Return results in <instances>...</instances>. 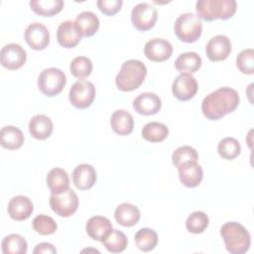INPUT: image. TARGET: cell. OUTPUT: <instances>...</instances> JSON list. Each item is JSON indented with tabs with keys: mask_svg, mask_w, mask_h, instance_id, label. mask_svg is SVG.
Wrapping results in <instances>:
<instances>
[{
	"mask_svg": "<svg viewBox=\"0 0 254 254\" xmlns=\"http://www.w3.org/2000/svg\"><path fill=\"white\" fill-rule=\"evenodd\" d=\"M239 101V94L235 89L228 86L219 87L202 99L201 111L208 120H218L233 112Z\"/></svg>",
	"mask_w": 254,
	"mask_h": 254,
	"instance_id": "6da1fadb",
	"label": "cell"
},
{
	"mask_svg": "<svg viewBox=\"0 0 254 254\" xmlns=\"http://www.w3.org/2000/svg\"><path fill=\"white\" fill-rule=\"evenodd\" d=\"M220 235L229 253L244 254L249 250L251 236L242 224L235 221L225 222L220 227Z\"/></svg>",
	"mask_w": 254,
	"mask_h": 254,
	"instance_id": "7a4b0ae2",
	"label": "cell"
},
{
	"mask_svg": "<svg viewBox=\"0 0 254 254\" xmlns=\"http://www.w3.org/2000/svg\"><path fill=\"white\" fill-rule=\"evenodd\" d=\"M147 75V67L139 60L125 61L115 77V83L121 91H132L137 89Z\"/></svg>",
	"mask_w": 254,
	"mask_h": 254,
	"instance_id": "3957f363",
	"label": "cell"
},
{
	"mask_svg": "<svg viewBox=\"0 0 254 254\" xmlns=\"http://www.w3.org/2000/svg\"><path fill=\"white\" fill-rule=\"evenodd\" d=\"M237 8L235 0H198L195 4L197 17L205 21L231 18Z\"/></svg>",
	"mask_w": 254,
	"mask_h": 254,
	"instance_id": "277c9868",
	"label": "cell"
},
{
	"mask_svg": "<svg viewBox=\"0 0 254 254\" xmlns=\"http://www.w3.org/2000/svg\"><path fill=\"white\" fill-rule=\"evenodd\" d=\"M174 31L178 39L184 43H194L202 33V23L196 14L187 12L175 21Z\"/></svg>",
	"mask_w": 254,
	"mask_h": 254,
	"instance_id": "5b68a950",
	"label": "cell"
},
{
	"mask_svg": "<svg viewBox=\"0 0 254 254\" xmlns=\"http://www.w3.org/2000/svg\"><path fill=\"white\" fill-rule=\"evenodd\" d=\"M66 83V76L57 67H48L41 71L38 77V87L47 96H56L62 92Z\"/></svg>",
	"mask_w": 254,
	"mask_h": 254,
	"instance_id": "8992f818",
	"label": "cell"
},
{
	"mask_svg": "<svg viewBox=\"0 0 254 254\" xmlns=\"http://www.w3.org/2000/svg\"><path fill=\"white\" fill-rule=\"evenodd\" d=\"M95 94V86L91 81L78 79L71 85L68 93V99L73 107L85 109L93 103Z\"/></svg>",
	"mask_w": 254,
	"mask_h": 254,
	"instance_id": "52a82bcc",
	"label": "cell"
},
{
	"mask_svg": "<svg viewBox=\"0 0 254 254\" xmlns=\"http://www.w3.org/2000/svg\"><path fill=\"white\" fill-rule=\"evenodd\" d=\"M49 202L53 211L62 217L72 215L78 207V197L71 189L59 194L52 193Z\"/></svg>",
	"mask_w": 254,
	"mask_h": 254,
	"instance_id": "ba28073f",
	"label": "cell"
},
{
	"mask_svg": "<svg viewBox=\"0 0 254 254\" xmlns=\"http://www.w3.org/2000/svg\"><path fill=\"white\" fill-rule=\"evenodd\" d=\"M158 19L156 8L147 2H141L135 5L131 11V22L139 31H148L152 29Z\"/></svg>",
	"mask_w": 254,
	"mask_h": 254,
	"instance_id": "9c48e42d",
	"label": "cell"
},
{
	"mask_svg": "<svg viewBox=\"0 0 254 254\" xmlns=\"http://www.w3.org/2000/svg\"><path fill=\"white\" fill-rule=\"evenodd\" d=\"M27 60V53L16 43H10L5 45L0 52L1 64L10 70H16L22 67Z\"/></svg>",
	"mask_w": 254,
	"mask_h": 254,
	"instance_id": "30bf717a",
	"label": "cell"
},
{
	"mask_svg": "<svg viewBox=\"0 0 254 254\" xmlns=\"http://www.w3.org/2000/svg\"><path fill=\"white\" fill-rule=\"evenodd\" d=\"M197 81L191 73L182 72L173 81L172 92L174 96L181 101L191 99L197 92Z\"/></svg>",
	"mask_w": 254,
	"mask_h": 254,
	"instance_id": "8fae6325",
	"label": "cell"
},
{
	"mask_svg": "<svg viewBox=\"0 0 254 254\" xmlns=\"http://www.w3.org/2000/svg\"><path fill=\"white\" fill-rule=\"evenodd\" d=\"M24 39L31 49L42 51L50 44V32L44 24L35 22L27 26L24 32Z\"/></svg>",
	"mask_w": 254,
	"mask_h": 254,
	"instance_id": "7c38bea8",
	"label": "cell"
},
{
	"mask_svg": "<svg viewBox=\"0 0 254 254\" xmlns=\"http://www.w3.org/2000/svg\"><path fill=\"white\" fill-rule=\"evenodd\" d=\"M231 42L225 35H216L209 39L205 46V54L209 61L220 62L228 58L231 53Z\"/></svg>",
	"mask_w": 254,
	"mask_h": 254,
	"instance_id": "4fadbf2b",
	"label": "cell"
},
{
	"mask_svg": "<svg viewBox=\"0 0 254 254\" xmlns=\"http://www.w3.org/2000/svg\"><path fill=\"white\" fill-rule=\"evenodd\" d=\"M173 54L172 44L162 38L149 40L144 47V55L152 62H165L171 58Z\"/></svg>",
	"mask_w": 254,
	"mask_h": 254,
	"instance_id": "5bb4252c",
	"label": "cell"
},
{
	"mask_svg": "<svg viewBox=\"0 0 254 254\" xmlns=\"http://www.w3.org/2000/svg\"><path fill=\"white\" fill-rule=\"evenodd\" d=\"M81 33L75 22L67 20L60 24L57 31V40L59 44L66 49L75 47L81 40Z\"/></svg>",
	"mask_w": 254,
	"mask_h": 254,
	"instance_id": "9a60e30c",
	"label": "cell"
},
{
	"mask_svg": "<svg viewBox=\"0 0 254 254\" xmlns=\"http://www.w3.org/2000/svg\"><path fill=\"white\" fill-rule=\"evenodd\" d=\"M34 210L32 200L26 195H16L10 199L7 206L9 216L17 221L28 219Z\"/></svg>",
	"mask_w": 254,
	"mask_h": 254,
	"instance_id": "2e32d148",
	"label": "cell"
},
{
	"mask_svg": "<svg viewBox=\"0 0 254 254\" xmlns=\"http://www.w3.org/2000/svg\"><path fill=\"white\" fill-rule=\"evenodd\" d=\"M162 100L154 92H142L133 100V108L142 115H154L160 111Z\"/></svg>",
	"mask_w": 254,
	"mask_h": 254,
	"instance_id": "e0dca14e",
	"label": "cell"
},
{
	"mask_svg": "<svg viewBox=\"0 0 254 254\" xmlns=\"http://www.w3.org/2000/svg\"><path fill=\"white\" fill-rule=\"evenodd\" d=\"M96 171L91 165L79 164L74 168L72 172L73 185L80 190L91 189L96 183Z\"/></svg>",
	"mask_w": 254,
	"mask_h": 254,
	"instance_id": "ac0fdd59",
	"label": "cell"
},
{
	"mask_svg": "<svg viewBox=\"0 0 254 254\" xmlns=\"http://www.w3.org/2000/svg\"><path fill=\"white\" fill-rule=\"evenodd\" d=\"M85 229L90 238L102 242L103 239L112 231V223L105 216L94 215L87 220Z\"/></svg>",
	"mask_w": 254,
	"mask_h": 254,
	"instance_id": "d6986e66",
	"label": "cell"
},
{
	"mask_svg": "<svg viewBox=\"0 0 254 254\" xmlns=\"http://www.w3.org/2000/svg\"><path fill=\"white\" fill-rule=\"evenodd\" d=\"M179 170V178L181 183L187 188H194L198 186L202 180L203 172L197 162H189L184 164Z\"/></svg>",
	"mask_w": 254,
	"mask_h": 254,
	"instance_id": "ffe728a7",
	"label": "cell"
},
{
	"mask_svg": "<svg viewBox=\"0 0 254 254\" xmlns=\"http://www.w3.org/2000/svg\"><path fill=\"white\" fill-rule=\"evenodd\" d=\"M29 132L38 140H46L52 135L53 121L50 117L44 114H38L33 116L29 121Z\"/></svg>",
	"mask_w": 254,
	"mask_h": 254,
	"instance_id": "44dd1931",
	"label": "cell"
},
{
	"mask_svg": "<svg viewBox=\"0 0 254 254\" xmlns=\"http://www.w3.org/2000/svg\"><path fill=\"white\" fill-rule=\"evenodd\" d=\"M110 125L116 134L126 136L133 131L134 119L128 111L124 109H117L111 115Z\"/></svg>",
	"mask_w": 254,
	"mask_h": 254,
	"instance_id": "7402d4cb",
	"label": "cell"
},
{
	"mask_svg": "<svg viewBox=\"0 0 254 254\" xmlns=\"http://www.w3.org/2000/svg\"><path fill=\"white\" fill-rule=\"evenodd\" d=\"M140 216L141 214L139 208L129 202H123L119 204L114 211L115 220L120 225L125 227L135 225L139 221Z\"/></svg>",
	"mask_w": 254,
	"mask_h": 254,
	"instance_id": "603a6c76",
	"label": "cell"
},
{
	"mask_svg": "<svg viewBox=\"0 0 254 254\" xmlns=\"http://www.w3.org/2000/svg\"><path fill=\"white\" fill-rule=\"evenodd\" d=\"M47 186L52 193L59 194L69 189V178L62 168H54L47 175Z\"/></svg>",
	"mask_w": 254,
	"mask_h": 254,
	"instance_id": "cb8c5ba5",
	"label": "cell"
},
{
	"mask_svg": "<svg viewBox=\"0 0 254 254\" xmlns=\"http://www.w3.org/2000/svg\"><path fill=\"white\" fill-rule=\"evenodd\" d=\"M24 143V134L16 126L8 125L0 130V144L8 150L19 149Z\"/></svg>",
	"mask_w": 254,
	"mask_h": 254,
	"instance_id": "d4e9b609",
	"label": "cell"
},
{
	"mask_svg": "<svg viewBox=\"0 0 254 254\" xmlns=\"http://www.w3.org/2000/svg\"><path fill=\"white\" fill-rule=\"evenodd\" d=\"M202 60L195 52H187L181 54L175 61V67L178 71L193 73L201 66Z\"/></svg>",
	"mask_w": 254,
	"mask_h": 254,
	"instance_id": "484cf974",
	"label": "cell"
},
{
	"mask_svg": "<svg viewBox=\"0 0 254 254\" xmlns=\"http://www.w3.org/2000/svg\"><path fill=\"white\" fill-rule=\"evenodd\" d=\"M74 22L83 37L93 36L97 32L100 24L97 15L91 11H83L79 13Z\"/></svg>",
	"mask_w": 254,
	"mask_h": 254,
	"instance_id": "4316f807",
	"label": "cell"
},
{
	"mask_svg": "<svg viewBox=\"0 0 254 254\" xmlns=\"http://www.w3.org/2000/svg\"><path fill=\"white\" fill-rule=\"evenodd\" d=\"M31 9L43 17H52L62 11L64 2L63 0H31Z\"/></svg>",
	"mask_w": 254,
	"mask_h": 254,
	"instance_id": "83f0119b",
	"label": "cell"
},
{
	"mask_svg": "<svg viewBox=\"0 0 254 254\" xmlns=\"http://www.w3.org/2000/svg\"><path fill=\"white\" fill-rule=\"evenodd\" d=\"M1 249L4 254H25L28 250V244L23 236L12 233L3 238Z\"/></svg>",
	"mask_w": 254,
	"mask_h": 254,
	"instance_id": "f1b7e54d",
	"label": "cell"
},
{
	"mask_svg": "<svg viewBox=\"0 0 254 254\" xmlns=\"http://www.w3.org/2000/svg\"><path fill=\"white\" fill-rule=\"evenodd\" d=\"M169 135L168 127L157 121H152L144 125L142 129V137L151 143H158L164 141Z\"/></svg>",
	"mask_w": 254,
	"mask_h": 254,
	"instance_id": "f546056e",
	"label": "cell"
},
{
	"mask_svg": "<svg viewBox=\"0 0 254 254\" xmlns=\"http://www.w3.org/2000/svg\"><path fill=\"white\" fill-rule=\"evenodd\" d=\"M135 243L143 252L153 250L158 243V234L152 228H141L135 234Z\"/></svg>",
	"mask_w": 254,
	"mask_h": 254,
	"instance_id": "4dcf8cb0",
	"label": "cell"
},
{
	"mask_svg": "<svg viewBox=\"0 0 254 254\" xmlns=\"http://www.w3.org/2000/svg\"><path fill=\"white\" fill-rule=\"evenodd\" d=\"M102 243L108 252L120 253L126 249L128 239L122 231L112 229V231L103 239Z\"/></svg>",
	"mask_w": 254,
	"mask_h": 254,
	"instance_id": "1f68e13d",
	"label": "cell"
},
{
	"mask_svg": "<svg viewBox=\"0 0 254 254\" xmlns=\"http://www.w3.org/2000/svg\"><path fill=\"white\" fill-rule=\"evenodd\" d=\"M217 152L222 159L230 161L240 155L241 146L237 139L233 137H225L219 141Z\"/></svg>",
	"mask_w": 254,
	"mask_h": 254,
	"instance_id": "d6a6232c",
	"label": "cell"
},
{
	"mask_svg": "<svg viewBox=\"0 0 254 254\" xmlns=\"http://www.w3.org/2000/svg\"><path fill=\"white\" fill-rule=\"evenodd\" d=\"M198 154L194 148L185 145L177 148L172 154V163L178 169L189 162H197Z\"/></svg>",
	"mask_w": 254,
	"mask_h": 254,
	"instance_id": "836d02e7",
	"label": "cell"
},
{
	"mask_svg": "<svg viewBox=\"0 0 254 254\" xmlns=\"http://www.w3.org/2000/svg\"><path fill=\"white\" fill-rule=\"evenodd\" d=\"M208 223H209L208 216L203 211L197 210V211H193L188 216L186 220V227L188 231L194 234H198L203 232L206 229V227L208 226Z\"/></svg>",
	"mask_w": 254,
	"mask_h": 254,
	"instance_id": "e575fe53",
	"label": "cell"
},
{
	"mask_svg": "<svg viewBox=\"0 0 254 254\" xmlns=\"http://www.w3.org/2000/svg\"><path fill=\"white\" fill-rule=\"evenodd\" d=\"M70 73L79 79L87 77L92 71V63L91 61L84 56H79L74 58L69 64Z\"/></svg>",
	"mask_w": 254,
	"mask_h": 254,
	"instance_id": "d590c367",
	"label": "cell"
},
{
	"mask_svg": "<svg viewBox=\"0 0 254 254\" xmlns=\"http://www.w3.org/2000/svg\"><path fill=\"white\" fill-rule=\"evenodd\" d=\"M34 230L41 235H51L56 232L58 225L53 217L46 214L37 215L32 222Z\"/></svg>",
	"mask_w": 254,
	"mask_h": 254,
	"instance_id": "8d00e7d4",
	"label": "cell"
},
{
	"mask_svg": "<svg viewBox=\"0 0 254 254\" xmlns=\"http://www.w3.org/2000/svg\"><path fill=\"white\" fill-rule=\"evenodd\" d=\"M237 68L245 74L254 73V51L252 49H246L241 51L236 57Z\"/></svg>",
	"mask_w": 254,
	"mask_h": 254,
	"instance_id": "74e56055",
	"label": "cell"
},
{
	"mask_svg": "<svg viewBox=\"0 0 254 254\" xmlns=\"http://www.w3.org/2000/svg\"><path fill=\"white\" fill-rule=\"evenodd\" d=\"M123 1L122 0H98L96 5L98 9L105 15L112 16L120 11L122 7Z\"/></svg>",
	"mask_w": 254,
	"mask_h": 254,
	"instance_id": "f35d334b",
	"label": "cell"
},
{
	"mask_svg": "<svg viewBox=\"0 0 254 254\" xmlns=\"http://www.w3.org/2000/svg\"><path fill=\"white\" fill-rule=\"evenodd\" d=\"M34 254H42V253H52L55 254L57 253V249L55 248V246L51 243L48 242H42L36 245L35 249L33 250Z\"/></svg>",
	"mask_w": 254,
	"mask_h": 254,
	"instance_id": "ab89813d",
	"label": "cell"
}]
</instances>
